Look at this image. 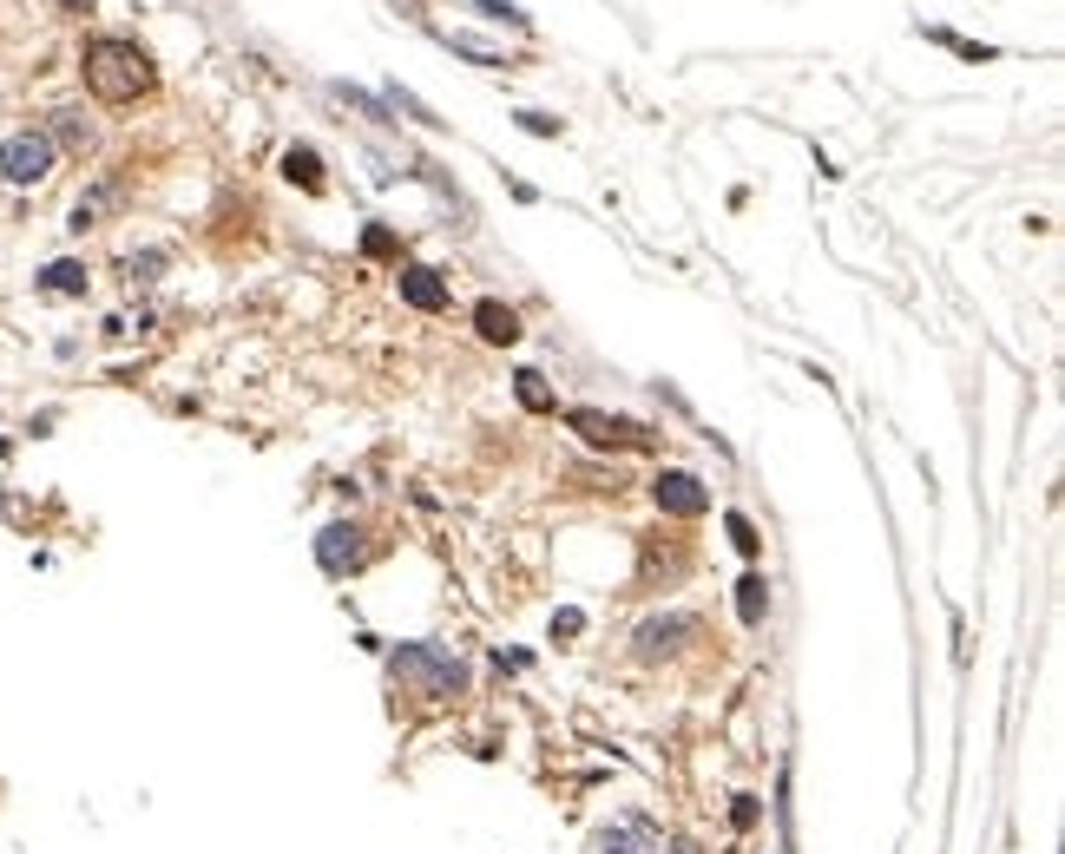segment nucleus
I'll return each mask as SVG.
<instances>
[{
	"mask_svg": "<svg viewBox=\"0 0 1065 854\" xmlns=\"http://www.w3.org/2000/svg\"><path fill=\"white\" fill-rule=\"evenodd\" d=\"M402 296H408L415 309H441V302H447L441 277H434V270H422V264H408V270H402Z\"/></svg>",
	"mask_w": 1065,
	"mask_h": 854,
	"instance_id": "nucleus-9",
	"label": "nucleus"
},
{
	"mask_svg": "<svg viewBox=\"0 0 1065 854\" xmlns=\"http://www.w3.org/2000/svg\"><path fill=\"white\" fill-rule=\"evenodd\" d=\"M60 7H67V13H86V7H92V0H60Z\"/></svg>",
	"mask_w": 1065,
	"mask_h": 854,
	"instance_id": "nucleus-25",
	"label": "nucleus"
},
{
	"mask_svg": "<svg viewBox=\"0 0 1065 854\" xmlns=\"http://www.w3.org/2000/svg\"><path fill=\"white\" fill-rule=\"evenodd\" d=\"M53 139H67V145H86L92 132H86V119L79 112H53Z\"/></svg>",
	"mask_w": 1065,
	"mask_h": 854,
	"instance_id": "nucleus-17",
	"label": "nucleus"
},
{
	"mask_svg": "<svg viewBox=\"0 0 1065 854\" xmlns=\"http://www.w3.org/2000/svg\"><path fill=\"white\" fill-rule=\"evenodd\" d=\"M53 171V139L47 132H13L0 139V178L7 185H40Z\"/></svg>",
	"mask_w": 1065,
	"mask_h": 854,
	"instance_id": "nucleus-3",
	"label": "nucleus"
},
{
	"mask_svg": "<svg viewBox=\"0 0 1065 854\" xmlns=\"http://www.w3.org/2000/svg\"><path fill=\"white\" fill-rule=\"evenodd\" d=\"M730 822H737V828H750V822H757V802H750V795H737V808H730Z\"/></svg>",
	"mask_w": 1065,
	"mask_h": 854,
	"instance_id": "nucleus-24",
	"label": "nucleus"
},
{
	"mask_svg": "<svg viewBox=\"0 0 1065 854\" xmlns=\"http://www.w3.org/2000/svg\"><path fill=\"white\" fill-rule=\"evenodd\" d=\"M520 126H526L533 139H553V132H560V119H546V112H520Z\"/></svg>",
	"mask_w": 1065,
	"mask_h": 854,
	"instance_id": "nucleus-20",
	"label": "nucleus"
},
{
	"mask_svg": "<svg viewBox=\"0 0 1065 854\" xmlns=\"http://www.w3.org/2000/svg\"><path fill=\"white\" fill-rule=\"evenodd\" d=\"M368 559V546H362V526H349V519H336V526H323V539H316V566L329 572V578H343V572H355Z\"/></svg>",
	"mask_w": 1065,
	"mask_h": 854,
	"instance_id": "nucleus-5",
	"label": "nucleus"
},
{
	"mask_svg": "<svg viewBox=\"0 0 1065 854\" xmlns=\"http://www.w3.org/2000/svg\"><path fill=\"white\" fill-rule=\"evenodd\" d=\"M362 250H368V257H388V250H395V237H388V230H368V237H362Z\"/></svg>",
	"mask_w": 1065,
	"mask_h": 854,
	"instance_id": "nucleus-23",
	"label": "nucleus"
},
{
	"mask_svg": "<svg viewBox=\"0 0 1065 854\" xmlns=\"http://www.w3.org/2000/svg\"><path fill=\"white\" fill-rule=\"evenodd\" d=\"M388 664H395V684H402L408 697H427V704H447V697H461V691H467L461 657H454V651H441V644H402Z\"/></svg>",
	"mask_w": 1065,
	"mask_h": 854,
	"instance_id": "nucleus-1",
	"label": "nucleus"
},
{
	"mask_svg": "<svg viewBox=\"0 0 1065 854\" xmlns=\"http://www.w3.org/2000/svg\"><path fill=\"white\" fill-rule=\"evenodd\" d=\"M651 494H658L664 513H678V519H698V513L710 506V494H704V480H698V474H658V487H651Z\"/></svg>",
	"mask_w": 1065,
	"mask_h": 854,
	"instance_id": "nucleus-7",
	"label": "nucleus"
},
{
	"mask_svg": "<svg viewBox=\"0 0 1065 854\" xmlns=\"http://www.w3.org/2000/svg\"><path fill=\"white\" fill-rule=\"evenodd\" d=\"M474 329H481L487 342H520V316H513L506 302H481V309H474Z\"/></svg>",
	"mask_w": 1065,
	"mask_h": 854,
	"instance_id": "nucleus-10",
	"label": "nucleus"
},
{
	"mask_svg": "<svg viewBox=\"0 0 1065 854\" xmlns=\"http://www.w3.org/2000/svg\"><path fill=\"white\" fill-rule=\"evenodd\" d=\"M723 526H730V539H737V553H757V546H763V539H757V526H750L743 513H730Z\"/></svg>",
	"mask_w": 1065,
	"mask_h": 854,
	"instance_id": "nucleus-18",
	"label": "nucleus"
},
{
	"mask_svg": "<svg viewBox=\"0 0 1065 854\" xmlns=\"http://www.w3.org/2000/svg\"><path fill=\"white\" fill-rule=\"evenodd\" d=\"M86 79H92V92H99L106 106H126V99H139L145 86H151V60H145L132 40H92V47H86Z\"/></svg>",
	"mask_w": 1065,
	"mask_h": 854,
	"instance_id": "nucleus-2",
	"label": "nucleus"
},
{
	"mask_svg": "<svg viewBox=\"0 0 1065 854\" xmlns=\"http://www.w3.org/2000/svg\"><path fill=\"white\" fill-rule=\"evenodd\" d=\"M579 632H585L579 612H553V638H579Z\"/></svg>",
	"mask_w": 1065,
	"mask_h": 854,
	"instance_id": "nucleus-21",
	"label": "nucleus"
},
{
	"mask_svg": "<svg viewBox=\"0 0 1065 854\" xmlns=\"http://www.w3.org/2000/svg\"><path fill=\"white\" fill-rule=\"evenodd\" d=\"M513 388H520V401H526L533 415H546V408H553V388H546V375H540V368H520V375H513Z\"/></svg>",
	"mask_w": 1065,
	"mask_h": 854,
	"instance_id": "nucleus-14",
	"label": "nucleus"
},
{
	"mask_svg": "<svg viewBox=\"0 0 1065 854\" xmlns=\"http://www.w3.org/2000/svg\"><path fill=\"white\" fill-rule=\"evenodd\" d=\"M599 854H658V822L651 815H619L599 835Z\"/></svg>",
	"mask_w": 1065,
	"mask_h": 854,
	"instance_id": "nucleus-6",
	"label": "nucleus"
},
{
	"mask_svg": "<svg viewBox=\"0 0 1065 854\" xmlns=\"http://www.w3.org/2000/svg\"><path fill=\"white\" fill-rule=\"evenodd\" d=\"M737 612H743V625H763V612H770V585H763V578H743V585H737Z\"/></svg>",
	"mask_w": 1065,
	"mask_h": 854,
	"instance_id": "nucleus-15",
	"label": "nucleus"
},
{
	"mask_svg": "<svg viewBox=\"0 0 1065 854\" xmlns=\"http://www.w3.org/2000/svg\"><path fill=\"white\" fill-rule=\"evenodd\" d=\"M572 434H585V447H651V427L599 408H572Z\"/></svg>",
	"mask_w": 1065,
	"mask_h": 854,
	"instance_id": "nucleus-4",
	"label": "nucleus"
},
{
	"mask_svg": "<svg viewBox=\"0 0 1065 854\" xmlns=\"http://www.w3.org/2000/svg\"><path fill=\"white\" fill-rule=\"evenodd\" d=\"M684 638H698L691 618H651V625L639 632V657H664V651H678Z\"/></svg>",
	"mask_w": 1065,
	"mask_h": 854,
	"instance_id": "nucleus-8",
	"label": "nucleus"
},
{
	"mask_svg": "<svg viewBox=\"0 0 1065 854\" xmlns=\"http://www.w3.org/2000/svg\"><path fill=\"white\" fill-rule=\"evenodd\" d=\"M284 178H289V185H303V191H323V158H316L309 145H289V151H284Z\"/></svg>",
	"mask_w": 1065,
	"mask_h": 854,
	"instance_id": "nucleus-11",
	"label": "nucleus"
},
{
	"mask_svg": "<svg viewBox=\"0 0 1065 854\" xmlns=\"http://www.w3.org/2000/svg\"><path fill=\"white\" fill-rule=\"evenodd\" d=\"M40 289H47V296H86V264H47V270H40Z\"/></svg>",
	"mask_w": 1065,
	"mask_h": 854,
	"instance_id": "nucleus-12",
	"label": "nucleus"
},
{
	"mask_svg": "<svg viewBox=\"0 0 1065 854\" xmlns=\"http://www.w3.org/2000/svg\"><path fill=\"white\" fill-rule=\"evenodd\" d=\"M112 205H119V185H99L92 198H79V211H72V230H92V224L112 211Z\"/></svg>",
	"mask_w": 1065,
	"mask_h": 854,
	"instance_id": "nucleus-13",
	"label": "nucleus"
},
{
	"mask_svg": "<svg viewBox=\"0 0 1065 854\" xmlns=\"http://www.w3.org/2000/svg\"><path fill=\"white\" fill-rule=\"evenodd\" d=\"M395 106H402V112H415L422 126H434V112H427V106H422V99H415V92H402V86H395Z\"/></svg>",
	"mask_w": 1065,
	"mask_h": 854,
	"instance_id": "nucleus-22",
	"label": "nucleus"
},
{
	"mask_svg": "<svg viewBox=\"0 0 1065 854\" xmlns=\"http://www.w3.org/2000/svg\"><path fill=\"white\" fill-rule=\"evenodd\" d=\"M671 854H691V848H684V842H678V848H671Z\"/></svg>",
	"mask_w": 1065,
	"mask_h": 854,
	"instance_id": "nucleus-26",
	"label": "nucleus"
},
{
	"mask_svg": "<svg viewBox=\"0 0 1065 854\" xmlns=\"http://www.w3.org/2000/svg\"><path fill=\"white\" fill-rule=\"evenodd\" d=\"M158 270H165V257H158V250H139V257H126V277H132V284H158Z\"/></svg>",
	"mask_w": 1065,
	"mask_h": 854,
	"instance_id": "nucleus-16",
	"label": "nucleus"
},
{
	"mask_svg": "<svg viewBox=\"0 0 1065 854\" xmlns=\"http://www.w3.org/2000/svg\"><path fill=\"white\" fill-rule=\"evenodd\" d=\"M481 13H487V20H513V27H526V13H520L513 0H481Z\"/></svg>",
	"mask_w": 1065,
	"mask_h": 854,
	"instance_id": "nucleus-19",
	"label": "nucleus"
}]
</instances>
